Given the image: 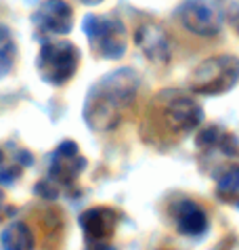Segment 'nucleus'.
<instances>
[{"label":"nucleus","instance_id":"obj_1","mask_svg":"<svg viewBox=\"0 0 239 250\" xmlns=\"http://www.w3.org/2000/svg\"><path fill=\"white\" fill-rule=\"evenodd\" d=\"M140 88V76L132 67H118L101 76L84 99L82 118L95 133L116 130L126 120Z\"/></svg>","mask_w":239,"mask_h":250},{"label":"nucleus","instance_id":"obj_2","mask_svg":"<svg viewBox=\"0 0 239 250\" xmlns=\"http://www.w3.org/2000/svg\"><path fill=\"white\" fill-rule=\"evenodd\" d=\"M239 82V59L233 55H214L191 72L189 88L201 97H219L233 91Z\"/></svg>","mask_w":239,"mask_h":250},{"label":"nucleus","instance_id":"obj_3","mask_svg":"<svg viewBox=\"0 0 239 250\" xmlns=\"http://www.w3.org/2000/svg\"><path fill=\"white\" fill-rule=\"evenodd\" d=\"M82 30L97 57L118 61L126 55L128 30L122 19L109 15H86L82 19Z\"/></svg>","mask_w":239,"mask_h":250},{"label":"nucleus","instance_id":"obj_4","mask_svg":"<svg viewBox=\"0 0 239 250\" xmlns=\"http://www.w3.org/2000/svg\"><path fill=\"white\" fill-rule=\"evenodd\" d=\"M78 65H80V51L69 40H46L36 59L40 78L51 86L67 84L74 78Z\"/></svg>","mask_w":239,"mask_h":250},{"label":"nucleus","instance_id":"obj_5","mask_svg":"<svg viewBox=\"0 0 239 250\" xmlns=\"http://www.w3.org/2000/svg\"><path fill=\"white\" fill-rule=\"evenodd\" d=\"M153 101V109H158L161 124L174 133H193L203 122V107L182 91H161Z\"/></svg>","mask_w":239,"mask_h":250},{"label":"nucleus","instance_id":"obj_6","mask_svg":"<svg viewBox=\"0 0 239 250\" xmlns=\"http://www.w3.org/2000/svg\"><path fill=\"white\" fill-rule=\"evenodd\" d=\"M177 17L187 32L201 38H212L222 30V9L219 0H182Z\"/></svg>","mask_w":239,"mask_h":250},{"label":"nucleus","instance_id":"obj_7","mask_svg":"<svg viewBox=\"0 0 239 250\" xmlns=\"http://www.w3.org/2000/svg\"><path fill=\"white\" fill-rule=\"evenodd\" d=\"M32 25L42 40L65 36L74 27V11L65 0H42L32 13Z\"/></svg>","mask_w":239,"mask_h":250},{"label":"nucleus","instance_id":"obj_8","mask_svg":"<svg viewBox=\"0 0 239 250\" xmlns=\"http://www.w3.org/2000/svg\"><path fill=\"white\" fill-rule=\"evenodd\" d=\"M135 44L140 48L147 61L156 65H166L172 57V46L168 32L158 21H145L137 27Z\"/></svg>","mask_w":239,"mask_h":250},{"label":"nucleus","instance_id":"obj_9","mask_svg":"<svg viewBox=\"0 0 239 250\" xmlns=\"http://www.w3.org/2000/svg\"><path fill=\"white\" fill-rule=\"evenodd\" d=\"M86 166L80 149L74 141H63L51 158V179L57 183H74Z\"/></svg>","mask_w":239,"mask_h":250},{"label":"nucleus","instance_id":"obj_10","mask_svg":"<svg viewBox=\"0 0 239 250\" xmlns=\"http://www.w3.org/2000/svg\"><path fill=\"white\" fill-rule=\"evenodd\" d=\"M80 225L88 240H105L116 227V212L105 206L90 208L80 217Z\"/></svg>","mask_w":239,"mask_h":250},{"label":"nucleus","instance_id":"obj_11","mask_svg":"<svg viewBox=\"0 0 239 250\" xmlns=\"http://www.w3.org/2000/svg\"><path fill=\"white\" fill-rule=\"evenodd\" d=\"M177 223H179V229L185 233H199L203 231L206 227V214L199 206H195L193 202H180L179 208H177Z\"/></svg>","mask_w":239,"mask_h":250},{"label":"nucleus","instance_id":"obj_12","mask_svg":"<svg viewBox=\"0 0 239 250\" xmlns=\"http://www.w3.org/2000/svg\"><path fill=\"white\" fill-rule=\"evenodd\" d=\"M0 244H2V250H32L34 238L30 227L25 223H11L2 231Z\"/></svg>","mask_w":239,"mask_h":250},{"label":"nucleus","instance_id":"obj_13","mask_svg":"<svg viewBox=\"0 0 239 250\" xmlns=\"http://www.w3.org/2000/svg\"><path fill=\"white\" fill-rule=\"evenodd\" d=\"M15 59H17V46L11 38L9 27L0 25V78H4L13 69Z\"/></svg>","mask_w":239,"mask_h":250},{"label":"nucleus","instance_id":"obj_14","mask_svg":"<svg viewBox=\"0 0 239 250\" xmlns=\"http://www.w3.org/2000/svg\"><path fill=\"white\" fill-rule=\"evenodd\" d=\"M219 196L229 204L239 206V166L229 168L219 181Z\"/></svg>","mask_w":239,"mask_h":250},{"label":"nucleus","instance_id":"obj_15","mask_svg":"<svg viewBox=\"0 0 239 250\" xmlns=\"http://www.w3.org/2000/svg\"><path fill=\"white\" fill-rule=\"evenodd\" d=\"M231 21H233V25H235V30H237V34H239V6L233 11V15H231Z\"/></svg>","mask_w":239,"mask_h":250},{"label":"nucleus","instance_id":"obj_16","mask_svg":"<svg viewBox=\"0 0 239 250\" xmlns=\"http://www.w3.org/2000/svg\"><path fill=\"white\" fill-rule=\"evenodd\" d=\"M82 4H88V6H95V4H101L103 0H80Z\"/></svg>","mask_w":239,"mask_h":250}]
</instances>
